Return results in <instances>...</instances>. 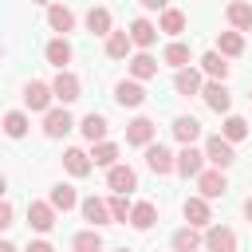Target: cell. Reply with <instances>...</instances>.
<instances>
[{
    "label": "cell",
    "mask_w": 252,
    "mask_h": 252,
    "mask_svg": "<svg viewBox=\"0 0 252 252\" xmlns=\"http://www.w3.org/2000/svg\"><path fill=\"white\" fill-rule=\"evenodd\" d=\"M146 165H150V173L169 177V173H177V154H169L161 142H150L146 146Z\"/></svg>",
    "instance_id": "1"
},
{
    "label": "cell",
    "mask_w": 252,
    "mask_h": 252,
    "mask_svg": "<svg viewBox=\"0 0 252 252\" xmlns=\"http://www.w3.org/2000/svg\"><path fill=\"white\" fill-rule=\"evenodd\" d=\"M205 161H213L217 169H228V165L236 161V150H232V142H224L220 134H209V138H205Z\"/></svg>",
    "instance_id": "2"
},
{
    "label": "cell",
    "mask_w": 252,
    "mask_h": 252,
    "mask_svg": "<svg viewBox=\"0 0 252 252\" xmlns=\"http://www.w3.org/2000/svg\"><path fill=\"white\" fill-rule=\"evenodd\" d=\"M114 102H118L122 110H138V106L146 102V87H142L138 79H122V83H114Z\"/></svg>",
    "instance_id": "3"
},
{
    "label": "cell",
    "mask_w": 252,
    "mask_h": 252,
    "mask_svg": "<svg viewBox=\"0 0 252 252\" xmlns=\"http://www.w3.org/2000/svg\"><path fill=\"white\" fill-rule=\"evenodd\" d=\"M201 98H205V106L217 110V114H228V110H232V91H228L224 83H217V79H209V83L201 87Z\"/></svg>",
    "instance_id": "4"
},
{
    "label": "cell",
    "mask_w": 252,
    "mask_h": 252,
    "mask_svg": "<svg viewBox=\"0 0 252 252\" xmlns=\"http://www.w3.org/2000/svg\"><path fill=\"white\" fill-rule=\"evenodd\" d=\"M51 94L67 106V102H75L79 94H83V83H79V75H71V71H59L55 79H51Z\"/></svg>",
    "instance_id": "5"
},
{
    "label": "cell",
    "mask_w": 252,
    "mask_h": 252,
    "mask_svg": "<svg viewBox=\"0 0 252 252\" xmlns=\"http://www.w3.org/2000/svg\"><path fill=\"white\" fill-rule=\"evenodd\" d=\"M51 98H55V94H51V83L32 79V83L24 87V106H28V110H43V114H47V110H51Z\"/></svg>",
    "instance_id": "6"
},
{
    "label": "cell",
    "mask_w": 252,
    "mask_h": 252,
    "mask_svg": "<svg viewBox=\"0 0 252 252\" xmlns=\"http://www.w3.org/2000/svg\"><path fill=\"white\" fill-rule=\"evenodd\" d=\"M197 189H201V197H205V201L224 197V193H228V177H224V169H201Z\"/></svg>",
    "instance_id": "7"
},
{
    "label": "cell",
    "mask_w": 252,
    "mask_h": 252,
    "mask_svg": "<svg viewBox=\"0 0 252 252\" xmlns=\"http://www.w3.org/2000/svg\"><path fill=\"white\" fill-rule=\"evenodd\" d=\"M205 252H236V232L224 224H209L205 228Z\"/></svg>",
    "instance_id": "8"
},
{
    "label": "cell",
    "mask_w": 252,
    "mask_h": 252,
    "mask_svg": "<svg viewBox=\"0 0 252 252\" xmlns=\"http://www.w3.org/2000/svg\"><path fill=\"white\" fill-rule=\"evenodd\" d=\"M154 134H158V126H154V118H146V114H138L130 126H126V146H150L154 142Z\"/></svg>",
    "instance_id": "9"
},
{
    "label": "cell",
    "mask_w": 252,
    "mask_h": 252,
    "mask_svg": "<svg viewBox=\"0 0 252 252\" xmlns=\"http://www.w3.org/2000/svg\"><path fill=\"white\" fill-rule=\"evenodd\" d=\"M28 224L35 232H51L55 228V209L51 201H28Z\"/></svg>",
    "instance_id": "10"
},
{
    "label": "cell",
    "mask_w": 252,
    "mask_h": 252,
    "mask_svg": "<svg viewBox=\"0 0 252 252\" xmlns=\"http://www.w3.org/2000/svg\"><path fill=\"white\" fill-rule=\"evenodd\" d=\"M71 126H75V118L67 114V106H51V110L43 114V134H47V138H63Z\"/></svg>",
    "instance_id": "11"
},
{
    "label": "cell",
    "mask_w": 252,
    "mask_h": 252,
    "mask_svg": "<svg viewBox=\"0 0 252 252\" xmlns=\"http://www.w3.org/2000/svg\"><path fill=\"white\" fill-rule=\"evenodd\" d=\"M181 213H185V224H193V228H209L213 224V213H209V201L205 197H189L181 205Z\"/></svg>",
    "instance_id": "12"
},
{
    "label": "cell",
    "mask_w": 252,
    "mask_h": 252,
    "mask_svg": "<svg viewBox=\"0 0 252 252\" xmlns=\"http://www.w3.org/2000/svg\"><path fill=\"white\" fill-rule=\"evenodd\" d=\"M201 169H205V150L185 146V150L177 154V173H181V177H201Z\"/></svg>",
    "instance_id": "13"
},
{
    "label": "cell",
    "mask_w": 252,
    "mask_h": 252,
    "mask_svg": "<svg viewBox=\"0 0 252 252\" xmlns=\"http://www.w3.org/2000/svg\"><path fill=\"white\" fill-rule=\"evenodd\" d=\"M201 87H205V79H201L197 67H181V71L173 75V91L185 94V98H189V94H201Z\"/></svg>",
    "instance_id": "14"
},
{
    "label": "cell",
    "mask_w": 252,
    "mask_h": 252,
    "mask_svg": "<svg viewBox=\"0 0 252 252\" xmlns=\"http://www.w3.org/2000/svg\"><path fill=\"white\" fill-rule=\"evenodd\" d=\"M169 130H173V138H177V142H181V146H193V142H197V138H201V122H197V118H193V114H177V118H173V126H169Z\"/></svg>",
    "instance_id": "15"
},
{
    "label": "cell",
    "mask_w": 252,
    "mask_h": 252,
    "mask_svg": "<svg viewBox=\"0 0 252 252\" xmlns=\"http://www.w3.org/2000/svg\"><path fill=\"white\" fill-rule=\"evenodd\" d=\"M106 185H110L114 193H130V189H138V173H134L130 165H110V169H106Z\"/></svg>",
    "instance_id": "16"
},
{
    "label": "cell",
    "mask_w": 252,
    "mask_h": 252,
    "mask_svg": "<svg viewBox=\"0 0 252 252\" xmlns=\"http://www.w3.org/2000/svg\"><path fill=\"white\" fill-rule=\"evenodd\" d=\"M169 244H173V252H201V244H205V236H201V228H193V224H185V228H177V232L169 236Z\"/></svg>",
    "instance_id": "17"
},
{
    "label": "cell",
    "mask_w": 252,
    "mask_h": 252,
    "mask_svg": "<svg viewBox=\"0 0 252 252\" xmlns=\"http://www.w3.org/2000/svg\"><path fill=\"white\" fill-rule=\"evenodd\" d=\"M79 130H83V138H87L91 146H98V142H106V130H110V122H106L102 114H94V110H91V114L79 122Z\"/></svg>",
    "instance_id": "18"
},
{
    "label": "cell",
    "mask_w": 252,
    "mask_h": 252,
    "mask_svg": "<svg viewBox=\"0 0 252 252\" xmlns=\"http://www.w3.org/2000/svg\"><path fill=\"white\" fill-rule=\"evenodd\" d=\"M63 165H67V173H71V177H87L94 161H91V154H87V150L71 146V150H63Z\"/></svg>",
    "instance_id": "19"
},
{
    "label": "cell",
    "mask_w": 252,
    "mask_h": 252,
    "mask_svg": "<svg viewBox=\"0 0 252 252\" xmlns=\"http://www.w3.org/2000/svg\"><path fill=\"white\" fill-rule=\"evenodd\" d=\"M79 209H83V220H91V228H98V224H110V205H106L102 197H87Z\"/></svg>",
    "instance_id": "20"
},
{
    "label": "cell",
    "mask_w": 252,
    "mask_h": 252,
    "mask_svg": "<svg viewBox=\"0 0 252 252\" xmlns=\"http://www.w3.org/2000/svg\"><path fill=\"white\" fill-rule=\"evenodd\" d=\"M130 43L142 47V51L154 47V43H158V24H150V20H134V24H130Z\"/></svg>",
    "instance_id": "21"
},
{
    "label": "cell",
    "mask_w": 252,
    "mask_h": 252,
    "mask_svg": "<svg viewBox=\"0 0 252 252\" xmlns=\"http://www.w3.org/2000/svg\"><path fill=\"white\" fill-rule=\"evenodd\" d=\"M158 67H161V63H158V59H154L150 51H138V55L130 59V79L146 83V79H154V75H158Z\"/></svg>",
    "instance_id": "22"
},
{
    "label": "cell",
    "mask_w": 252,
    "mask_h": 252,
    "mask_svg": "<svg viewBox=\"0 0 252 252\" xmlns=\"http://www.w3.org/2000/svg\"><path fill=\"white\" fill-rule=\"evenodd\" d=\"M224 16H228V24H232L236 32H252V4H248V0H232V4L224 8Z\"/></svg>",
    "instance_id": "23"
},
{
    "label": "cell",
    "mask_w": 252,
    "mask_h": 252,
    "mask_svg": "<svg viewBox=\"0 0 252 252\" xmlns=\"http://www.w3.org/2000/svg\"><path fill=\"white\" fill-rule=\"evenodd\" d=\"M43 55H47V63H51V67L67 71V63H71V55H75V51H71V43H67L63 35H59V39H51V43L43 47Z\"/></svg>",
    "instance_id": "24"
},
{
    "label": "cell",
    "mask_w": 252,
    "mask_h": 252,
    "mask_svg": "<svg viewBox=\"0 0 252 252\" xmlns=\"http://www.w3.org/2000/svg\"><path fill=\"white\" fill-rule=\"evenodd\" d=\"M201 75L224 83V79H228V63H224V55H220V51H205V55H201Z\"/></svg>",
    "instance_id": "25"
},
{
    "label": "cell",
    "mask_w": 252,
    "mask_h": 252,
    "mask_svg": "<svg viewBox=\"0 0 252 252\" xmlns=\"http://www.w3.org/2000/svg\"><path fill=\"white\" fill-rule=\"evenodd\" d=\"M130 224H134L138 232H150V228L158 224V209H154L150 201H138V205L130 209Z\"/></svg>",
    "instance_id": "26"
},
{
    "label": "cell",
    "mask_w": 252,
    "mask_h": 252,
    "mask_svg": "<svg viewBox=\"0 0 252 252\" xmlns=\"http://www.w3.org/2000/svg\"><path fill=\"white\" fill-rule=\"evenodd\" d=\"M47 24H51V32L67 35V32L75 28V16H71V8H63V4H51V8H47Z\"/></svg>",
    "instance_id": "27"
},
{
    "label": "cell",
    "mask_w": 252,
    "mask_h": 252,
    "mask_svg": "<svg viewBox=\"0 0 252 252\" xmlns=\"http://www.w3.org/2000/svg\"><path fill=\"white\" fill-rule=\"evenodd\" d=\"M217 51H220L224 59L244 55V35H240V32H220V35H217Z\"/></svg>",
    "instance_id": "28"
},
{
    "label": "cell",
    "mask_w": 252,
    "mask_h": 252,
    "mask_svg": "<svg viewBox=\"0 0 252 252\" xmlns=\"http://www.w3.org/2000/svg\"><path fill=\"white\" fill-rule=\"evenodd\" d=\"M47 201H51V209H55V213H59V209L67 213V209H75V205H79L75 189H71V185H63V181H59V185H51V197H47Z\"/></svg>",
    "instance_id": "29"
},
{
    "label": "cell",
    "mask_w": 252,
    "mask_h": 252,
    "mask_svg": "<svg viewBox=\"0 0 252 252\" xmlns=\"http://www.w3.org/2000/svg\"><path fill=\"white\" fill-rule=\"evenodd\" d=\"M87 32L91 35H110L114 28H110V12L106 8H91L87 12Z\"/></svg>",
    "instance_id": "30"
},
{
    "label": "cell",
    "mask_w": 252,
    "mask_h": 252,
    "mask_svg": "<svg viewBox=\"0 0 252 252\" xmlns=\"http://www.w3.org/2000/svg\"><path fill=\"white\" fill-rule=\"evenodd\" d=\"M158 32H165V35H181V32H185V12L165 8V12H161V20H158Z\"/></svg>",
    "instance_id": "31"
},
{
    "label": "cell",
    "mask_w": 252,
    "mask_h": 252,
    "mask_svg": "<svg viewBox=\"0 0 252 252\" xmlns=\"http://www.w3.org/2000/svg\"><path fill=\"white\" fill-rule=\"evenodd\" d=\"M130 47H134V43H130V32H110V35H106V55H110V59H126Z\"/></svg>",
    "instance_id": "32"
},
{
    "label": "cell",
    "mask_w": 252,
    "mask_h": 252,
    "mask_svg": "<svg viewBox=\"0 0 252 252\" xmlns=\"http://www.w3.org/2000/svg\"><path fill=\"white\" fill-rule=\"evenodd\" d=\"M0 126H4V134H8V138H24L32 122H28V114H24V110H8Z\"/></svg>",
    "instance_id": "33"
},
{
    "label": "cell",
    "mask_w": 252,
    "mask_h": 252,
    "mask_svg": "<svg viewBox=\"0 0 252 252\" xmlns=\"http://www.w3.org/2000/svg\"><path fill=\"white\" fill-rule=\"evenodd\" d=\"M161 63H169V67H177V71H181V67H189V47H185L181 39H173V43L161 51Z\"/></svg>",
    "instance_id": "34"
},
{
    "label": "cell",
    "mask_w": 252,
    "mask_h": 252,
    "mask_svg": "<svg viewBox=\"0 0 252 252\" xmlns=\"http://www.w3.org/2000/svg\"><path fill=\"white\" fill-rule=\"evenodd\" d=\"M220 138H224V142H240V138H248V122H244L240 114H228L224 126H220Z\"/></svg>",
    "instance_id": "35"
},
{
    "label": "cell",
    "mask_w": 252,
    "mask_h": 252,
    "mask_svg": "<svg viewBox=\"0 0 252 252\" xmlns=\"http://www.w3.org/2000/svg\"><path fill=\"white\" fill-rule=\"evenodd\" d=\"M91 161H94V165H106V169L118 165V146H114V142H98V146L91 150Z\"/></svg>",
    "instance_id": "36"
},
{
    "label": "cell",
    "mask_w": 252,
    "mask_h": 252,
    "mask_svg": "<svg viewBox=\"0 0 252 252\" xmlns=\"http://www.w3.org/2000/svg\"><path fill=\"white\" fill-rule=\"evenodd\" d=\"M71 248H75V252H102V236H98L94 228H87V232H75Z\"/></svg>",
    "instance_id": "37"
},
{
    "label": "cell",
    "mask_w": 252,
    "mask_h": 252,
    "mask_svg": "<svg viewBox=\"0 0 252 252\" xmlns=\"http://www.w3.org/2000/svg\"><path fill=\"white\" fill-rule=\"evenodd\" d=\"M106 205H110V220H130V209H134V205L126 201V193H114Z\"/></svg>",
    "instance_id": "38"
},
{
    "label": "cell",
    "mask_w": 252,
    "mask_h": 252,
    "mask_svg": "<svg viewBox=\"0 0 252 252\" xmlns=\"http://www.w3.org/2000/svg\"><path fill=\"white\" fill-rule=\"evenodd\" d=\"M12 217H16V213H12V205H8V201H0V232H4V228H12Z\"/></svg>",
    "instance_id": "39"
},
{
    "label": "cell",
    "mask_w": 252,
    "mask_h": 252,
    "mask_svg": "<svg viewBox=\"0 0 252 252\" xmlns=\"http://www.w3.org/2000/svg\"><path fill=\"white\" fill-rule=\"evenodd\" d=\"M138 4H142L146 12H165V8H169V0H138Z\"/></svg>",
    "instance_id": "40"
},
{
    "label": "cell",
    "mask_w": 252,
    "mask_h": 252,
    "mask_svg": "<svg viewBox=\"0 0 252 252\" xmlns=\"http://www.w3.org/2000/svg\"><path fill=\"white\" fill-rule=\"evenodd\" d=\"M24 252H55V248H51V244H47V240H32V244H28V248H24Z\"/></svg>",
    "instance_id": "41"
},
{
    "label": "cell",
    "mask_w": 252,
    "mask_h": 252,
    "mask_svg": "<svg viewBox=\"0 0 252 252\" xmlns=\"http://www.w3.org/2000/svg\"><path fill=\"white\" fill-rule=\"evenodd\" d=\"M0 252H20L16 244H8V240H0Z\"/></svg>",
    "instance_id": "42"
},
{
    "label": "cell",
    "mask_w": 252,
    "mask_h": 252,
    "mask_svg": "<svg viewBox=\"0 0 252 252\" xmlns=\"http://www.w3.org/2000/svg\"><path fill=\"white\" fill-rule=\"evenodd\" d=\"M4 193H8V177L0 173V201H4Z\"/></svg>",
    "instance_id": "43"
},
{
    "label": "cell",
    "mask_w": 252,
    "mask_h": 252,
    "mask_svg": "<svg viewBox=\"0 0 252 252\" xmlns=\"http://www.w3.org/2000/svg\"><path fill=\"white\" fill-rule=\"evenodd\" d=\"M244 217H248V224H252V197L244 201Z\"/></svg>",
    "instance_id": "44"
},
{
    "label": "cell",
    "mask_w": 252,
    "mask_h": 252,
    "mask_svg": "<svg viewBox=\"0 0 252 252\" xmlns=\"http://www.w3.org/2000/svg\"><path fill=\"white\" fill-rule=\"evenodd\" d=\"M35 4H43V8H51V4H55V0H35Z\"/></svg>",
    "instance_id": "45"
},
{
    "label": "cell",
    "mask_w": 252,
    "mask_h": 252,
    "mask_svg": "<svg viewBox=\"0 0 252 252\" xmlns=\"http://www.w3.org/2000/svg\"><path fill=\"white\" fill-rule=\"evenodd\" d=\"M248 102H252V87H248Z\"/></svg>",
    "instance_id": "46"
},
{
    "label": "cell",
    "mask_w": 252,
    "mask_h": 252,
    "mask_svg": "<svg viewBox=\"0 0 252 252\" xmlns=\"http://www.w3.org/2000/svg\"><path fill=\"white\" fill-rule=\"evenodd\" d=\"M118 252H130V248H118Z\"/></svg>",
    "instance_id": "47"
},
{
    "label": "cell",
    "mask_w": 252,
    "mask_h": 252,
    "mask_svg": "<svg viewBox=\"0 0 252 252\" xmlns=\"http://www.w3.org/2000/svg\"><path fill=\"white\" fill-rule=\"evenodd\" d=\"M0 55H4V47H0Z\"/></svg>",
    "instance_id": "48"
}]
</instances>
